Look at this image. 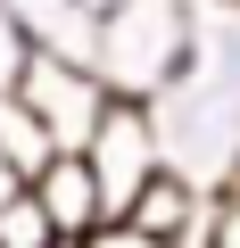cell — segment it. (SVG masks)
<instances>
[{"label":"cell","instance_id":"3","mask_svg":"<svg viewBox=\"0 0 240 248\" xmlns=\"http://www.w3.org/2000/svg\"><path fill=\"white\" fill-rule=\"evenodd\" d=\"M17 99L50 124L58 149H91L99 124H108V108H116V91H108V75H99L91 58H50V50L33 58V75H25Z\"/></svg>","mask_w":240,"mask_h":248},{"label":"cell","instance_id":"1","mask_svg":"<svg viewBox=\"0 0 240 248\" xmlns=\"http://www.w3.org/2000/svg\"><path fill=\"white\" fill-rule=\"evenodd\" d=\"M199 50V0H108L91 66L116 99H158Z\"/></svg>","mask_w":240,"mask_h":248},{"label":"cell","instance_id":"2","mask_svg":"<svg viewBox=\"0 0 240 248\" xmlns=\"http://www.w3.org/2000/svg\"><path fill=\"white\" fill-rule=\"evenodd\" d=\"M158 141H166V166L191 174L199 190H240V91L215 83L207 66H182L158 99Z\"/></svg>","mask_w":240,"mask_h":248},{"label":"cell","instance_id":"11","mask_svg":"<svg viewBox=\"0 0 240 248\" xmlns=\"http://www.w3.org/2000/svg\"><path fill=\"white\" fill-rule=\"evenodd\" d=\"M25 190H33V174H25L9 149H0V207H9V199H25Z\"/></svg>","mask_w":240,"mask_h":248},{"label":"cell","instance_id":"6","mask_svg":"<svg viewBox=\"0 0 240 248\" xmlns=\"http://www.w3.org/2000/svg\"><path fill=\"white\" fill-rule=\"evenodd\" d=\"M0 9H9L50 58H91L99 50V9L91 0H0Z\"/></svg>","mask_w":240,"mask_h":248},{"label":"cell","instance_id":"7","mask_svg":"<svg viewBox=\"0 0 240 248\" xmlns=\"http://www.w3.org/2000/svg\"><path fill=\"white\" fill-rule=\"evenodd\" d=\"M0 149H9V157H17L25 174H42V166L58 157V141H50V124H42V116H33L25 99H17V91L0 99Z\"/></svg>","mask_w":240,"mask_h":248},{"label":"cell","instance_id":"5","mask_svg":"<svg viewBox=\"0 0 240 248\" xmlns=\"http://www.w3.org/2000/svg\"><path fill=\"white\" fill-rule=\"evenodd\" d=\"M33 199H42V215L58 223V240H66V248H91L99 232H116L108 190H99V174H91V157H83V149H58V157L33 174Z\"/></svg>","mask_w":240,"mask_h":248},{"label":"cell","instance_id":"12","mask_svg":"<svg viewBox=\"0 0 240 248\" xmlns=\"http://www.w3.org/2000/svg\"><path fill=\"white\" fill-rule=\"evenodd\" d=\"M91 248H158V240H141V232H125V223H116V232H99Z\"/></svg>","mask_w":240,"mask_h":248},{"label":"cell","instance_id":"10","mask_svg":"<svg viewBox=\"0 0 240 248\" xmlns=\"http://www.w3.org/2000/svg\"><path fill=\"white\" fill-rule=\"evenodd\" d=\"M207 248H240V190H224V207H215V240Z\"/></svg>","mask_w":240,"mask_h":248},{"label":"cell","instance_id":"4","mask_svg":"<svg viewBox=\"0 0 240 248\" xmlns=\"http://www.w3.org/2000/svg\"><path fill=\"white\" fill-rule=\"evenodd\" d=\"M83 157H91V174H99V190H108V215L125 223V215L141 207V190L166 174V141H158L149 99H116L108 124H99V141H91Z\"/></svg>","mask_w":240,"mask_h":248},{"label":"cell","instance_id":"9","mask_svg":"<svg viewBox=\"0 0 240 248\" xmlns=\"http://www.w3.org/2000/svg\"><path fill=\"white\" fill-rule=\"evenodd\" d=\"M33 58H42V42H33V33L9 17V9H0V99H9V91H25Z\"/></svg>","mask_w":240,"mask_h":248},{"label":"cell","instance_id":"8","mask_svg":"<svg viewBox=\"0 0 240 248\" xmlns=\"http://www.w3.org/2000/svg\"><path fill=\"white\" fill-rule=\"evenodd\" d=\"M0 248H66V240H58V223L42 215V199L25 190V199L0 207Z\"/></svg>","mask_w":240,"mask_h":248},{"label":"cell","instance_id":"13","mask_svg":"<svg viewBox=\"0 0 240 248\" xmlns=\"http://www.w3.org/2000/svg\"><path fill=\"white\" fill-rule=\"evenodd\" d=\"M91 9H108V0H91Z\"/></svg>","mask_w":240,"mask_h":248}]
</instances>
